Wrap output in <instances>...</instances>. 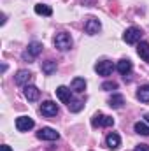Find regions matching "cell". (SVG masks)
<instances>
[{
  "label": "cell",
  "instance_id": "cell-1",
  "mask_svg": "<svg viewBox=\"0 0 149 151\" xmlns=\"http://www.w3.org/2000/svg\"><path fill=\"white\" fill-rule=\"evenodd\" d=\"M54 47L60 49V51H69L72 47V37L67 32L56 34V37H54Z\"/></svg>",
  "mask_w": 149,
  "mask_h": 151
},
{
  "label": "cell",
  "instance_id": "cell-2",
  "mask_svg": "<svg viewBox=\"0 0 149 151\" xmlns=\"http://www.w3.org/2000/svg\"><path fill=\"white\" fill-rule=\"evenodd\" d=\"M42 42H37V40H34V42H30L28 44V47H27V51L23 53V58L25 60H28V62H32L34 58H37L39 55L42 53Z\"/></svg>",
  "mask_w": 149,
  "mask_h": 151
},
{
  "label": "cell",
  "instance_id": "cell-3",
  "mask_svg": "<svg viewBox=\"0 0 149 151\" xmlns=\"http://www.w3.org/2000/svg\"><path fill=\"white\" fill-rule=\"evenodd\" d=\"M140 37H142V30L137 27H130L123 34V40L126 44H137V42H140Z\"/></svg>",
  "mask_w": 149,
  "mask_h": 151
},
{
  "label": "cell",
  "instance_id": "cell-4",
  "mask_svg": "<svg viewBox=\"0 0 149 151\" xmlns=\"http://www.w3.org/2000/svg\"><path fill=\"white\" fill-rule=\"evenodd\" d=\"M91 125L97 128V127H112L114 125V119L111 116H105L102 113H97L93 118H91Z\"/></svg>",
  "mask_w": 149,
  "mask_h": 151
},
{
  "label": "cell",
  "instance_id": "cell-5",
  "mask_svg": "<svg viewBox=\"0 0 149 151\" xmlns=\"http://www.w3.org/2000/svg\"><path fill=\"white\" fill-rule=\"evenodd\" d=\"M37 137L40 141H58L60 139V134L54 130V128H49V127H44L37 132Z\"/></svg>",
  "mask_w": 149,
  "mask_h": 151
},
{
  "label": "cell",
  "instance_id": "cell-6",
  "mask_svg": "<svg viewBox=\"0 0 149 151\" xmlns=\"http://www.w3.org/2000/svg\"><path fill=\"white\" fill-rule=\"evenodd\" d=\"M58 104H54V102H51V100H46V102H42V106H40V113L42 116H46V118H53V116H56L58 114Z\"/></svg>",
  "mask_w": 149,
  "mask_h": 151
},
{
  "label": "cell",
  "instance_id": "cell-7",
  "mask_svg": "<svg viewBox=\"0 0 149 151\" xmlns=\"http://www.w3.org/2000/svg\"><path fill=\"white\" fill-rule=\"evenodd\" d=\"M34 79V74L30 72V70H18L16 76H14V83L18 84V86H28V83Z\"/></svg>",
  "mask_w": 149,
  "mask_h": 151
},
{
  "label": "cell",
  "instance_id": "cell-8",
  "mask_svg": "<svg viewBox=\"0 0 149 151\" xmlns=\"http://www.w3.org/2000/svg\"><path fill=\"white\" fill-rule=\"evenodd\" d=\"M34 119L30 118V116H19L18 119H16V128L19 130V132H28V130H32L34 128Z\"/></svg>",
  "mask_w": 149,
  "mask_h": 151
},
{
  "label": "cell",
  "instance_id": "cell-9",
  "mask_svg": "<svg viewBox=\"0 0 149 151\" xmlns=\"http://www.w3.org/2000/svg\"><path fill=\"white\" fill-rule=\"evenodd\" d=\"M100 28H102V25H100V21L97 18H90L86 21V25H84V32L88 35H97L100 32Z\"/></svg>",
  "mask_w": 149,
  "mask_h": 151
},
{
  "label": "cell",
  "instance_id": "cell-10",
  "mask_svg": "<svg viewBox=\"0 0 149 151\" xmlns=\"http://www.w3.org/2000/svg\"><path fill=\"white\" fill-rule=\"evenodd\" d=\"M95 70L100 76H111L112 70H114V65H112V62H109V60H102V62H98L95 65Z\"/></svg>",
  "mask_w": 149,
  "mask_h": 151
},
{
  "label": "cell",
  "instance_id": "cell-11",
  "mask_svg": "<svg viewBox=\"0 0 149 151\" xmlns=\"http://www.w3.org/2000/svg\"><path fill=\"white\" fill-rule=\"evenodd\" d=\"M56 97L63 102V104H70L72 102V91H70V88H67V86H58L56 88Z\"/></svg>",
  "mask_w": 149,
  "mask_h": 151
},
{
  "label": "cell",
  "instance_id": "cell-12",
  "mask_svg": "<svg viewBox=\"0 0 149 151\" xmlns=\"http://www.w3.org/2000/svg\"><path fill=\"white\" fill-rule=\"evenodd\" d=\"M105 144H107V148L109 150H117L119 146H121V137L116 134V132H111V134H107V137H105Z\"/></svg>",
  "mask_w": 149,
  "mask_h": 151
},
{
  "label": "cell",
  "instance_id": "cell-13",
  "mask_svg": "<svg viewBox=\"0 0 149 151\" xmlns=\"http://www.w3.org/2000/svg\"><path fill=\"white\" fill-rule=\"evenodd\" d=\"M116 69H117V72L119 74H123L125 77L132 72V69H133V65H132V62L130 60H126V58H123V60H119L117 62V65H116Z\"/></svg>",
  "mask_w": 149,
  "mask_h": 151
},
{
  "label": "cell",
  "instance_id": "cell-14",
  "mask_svg": "<svg viewBox=\"0 0 149 151\" xmlns=\"http://www.w3.org/2000/svg\"><path fill=\"white\" fill-rule=\"evenodd\" d=\"M25 97L30 102H35L40 97V90H39L37 86H34V84H28V86H25Z\"/></svg>",
  "mask_w": 149,
  "mask_h": 151
},
{
  "label": "cell",
  "instance_id": "cell-15",
  "mask_svg": "<svg viewBox=\"0 0 149 151\" xmlns=\"http://www.w3.org/2000/svg\"><path fill=\"white\" fill-rule=\"evenodd\" d=\"M137 53H139V56H140L144 62H148L149 63V42H146V40L139 42V46H137Z\"/></svg>",
  "mask_w": 149,
  "mask_h": 151
},
{
  "label": "cell",
  "instance_id": "cell-16",
  "mask_svg": "<svg viewBox=\"0 0 149 151\" xmlns=\"http://www.w3.org/2000/svg\"><path fill=\"white\" fill-rule=\"evenodd\" d=\"M56 69H58V65H56V62L54 60H47V62H42V72L46 76H51L56 72Z\"/></svg>",
  "mask_w": 149,
  "mask_h": 151
},
{
  "label": "cell",
  "instance_id": "cell-17",
  "mask_svg": "<svg viewBox=\"0 0 149 151\" xmlns=\"http://www.w3.org/2000/svg\"><path fill=\"white\" fill-rule=\"evenodd\" d=\"M123 104H125V97L119 95V93H114L109 99V106H111L112 109H119V107H123Z\"/></svg>",
  "mask_w": 149,
  "mask_h": 151
},
{
  "label": "cell",
  "instance_id": "cell-18",
  "mask_svg": "<svg viewBox=\"0 0 149 151\" xmlns=\"http://www.w3.org/2000/svg\"><path fill=\"white\" fill-rule=\"evenodd\" d=\"M70 88L77 91V93H82L84 90H86V81L82 79V77H75L74 81H72V84H70Z\"/></svg>",
  "mask_w": 149,
  "mask_h": 151
},
{
  "label": "cell",
  "instance_id": "cell-19",
  "mask_svg": "<svg viewBox=\"0 0 149 151\" xmlns=\"http://www.w3.org/2000/svg\"><path fill=\"white\" fill-rule=\"evenodd\" d=\"M137 99L140 102H149V84H144L137 90Z\"/></svg>",
  "mask_w": 149,
  "mask_h": 151
},
{
  "label": "cell",
  "instance_id": "cell-20",
  "mask_svg": "<svg viewBox=\"0 0 149 151\" xmlns=\"http://www.w3.org/2000/svg\"><path fill=\"white\" fill-rule=\"evenodd\" d=\"M133 128H135V132L140 134V135H149V125L144 123V121H137Z\"/></svg>",
  "mask_w": 149,
  "mask_h": 151
},
{
  "label": "cell",
  "instance_id": "cell-21",
  "mask_svg": "<svg viewBox=\"0 0 149 151\" xmlns=\"http://www.w3.org/2000/svg\"><path fill=\"white\" fill-rule=\"evenodd\" d=\"M35 12H37V14H42V16H51V14H53V9H51L49 5L37 4V5H35Z\"/></svg>",
  "mask_w": 149,
  "mask_h": 151
},
{
  "label": "cell",
  "instance_id": "cell-22",
  "mask_svg": "<svg viewBox=\"0 0 149 151\" xmlns=\"http://www.w3.org/2000/svg\"><path fill=\"white\" fill-rule=\"evenodd\" d=\"M82 107H84V102H82V100H74V99H72V102L69 104V109H70L72 113H77V111H81Z\"/></svg>",
  "mask_w": 149,
  "mask_h": 151
},
{
  "label": "cell",
  "instance_id": "cell-23",
  "mask_svg": "<svg viewBox=\"0 0 149 151\" xmlns=\"http://www.w3.org/2000/svg\"><path fill=\"white\" fill-rule=\"evenodd\" d=\"M116 88H117V83L116 81H105L102 84V90H105V91H111V90H116Z\"/></svg>",
  "mask_w": 149,
  "mask_h": 151
},
{
  "label": "cell",
  "instance_id": "cell-24",
  "mask_svg": "<svg viewBox=\"0 0 149 151\" xmlns=\"http://www.w3.org/2000/svg\"><path fill=\"white\" fill-rule=\"evenodd\" d=\"M133 151H149V146L148 144H139V146H135Z\"/></svg>",
  "mask_w": 149,
  "mask_h": 151
},
{
  "label": "cell",
  "instance_id": "cell-25",
  "mask_svg": "<svg viewBox=\"0 0 149 151\" xmlns=\"http://www.w3.org/2000/svg\"><path fill=\"white\" fill-rule=\"evenodd\" d=\"M0 151H12V150H11L7 144H4V146H0Z\"/></svg>",
  "mask_w": 149,
  "mask_h": 151
},
{
  "label": "cell",
  "instance_id": "cell-26",
  "mask_svg": "<svg viewBox=\"0 0 149 151\" xmlns=\"http://www.w3.org/2000/svg\"><path fill=\"white\" fill-rule=\"evenodd\" d=\"M146 121L149 123V114H146Z\"/></svg>",
  "mask_w": 149,
  "mask_h": 151
}]
</instances>
